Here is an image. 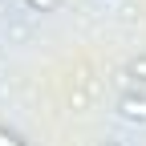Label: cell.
Here are the masks:
<instances>
[{
	"mask_svg": "<svg viewBox=\"0 0 146 146\" xmlns=\"http://www.w3.org/2000/svg\"><path fill=\"white\" fill-rule=\"evenodd\" d=\"M25 4H29V8H36V12H53L61 0H25Z\"/></svg>",
	"mask_w": 146,
	"mask_h": 146,
	"instance_id": "cell-2",
	"label": "cell"
},
{
	"mask_svg": "<svg viewBox=\"0 0 146 146\" xmlns=\"http://www.w3.org/2000/svg\"><path fill=\"white\" fill-rule=\"evenodd\" d=\"M0 146H29V142H21L12 130H4V126H0Z\"/></svg>",
	"mask_w": 146,
	"mask_h": 146,
	"instance_id": "cell-3",
	"label": "cell"
},
{
	"mask_svg": "<svg viewBox=\"0 0 146 146\" xmlns=\"http://www.w3.org/2000/svg\"><path fill=\"white\" fill-rule=\"evenodd\" d=\"M130 77H142L146 81V57H134L130 61Z\"/></svg>",
	"mask_w": 146,
	"mask_h": 146,
	"instance_id": "cell-4",
	"label": "cell"
},
{
	"mask_svg": "<svg viewBox=\"0 0 146 146\" xmlns=\"http://www.w3.org/2000/svg\"><path fill=\"white\" fill-rule=\"evenodd\" d=\"M102 146H118V142H102Z\"/></svg>",
	"mask_w": 146,
	"mask_h": 146,
	"instance_id": "cell-5",
	"label": "cell"
},
{
	"mask_svg": "<svg viewBox=\"0 0 146 146\" xmlns=\"http://www.w3.org/2000/svg\"><path fill=\"white\" fill-rule=\"evenodd\" d=\"M118 114H122L126 122L146 126V94H138V89H126V94L118 98Z\"/></svg>",
	"mask_w": 146,
	"mask_h": 146,
	"instance_id": "cell-1",
	"label": "cell"
}]
</instances>
